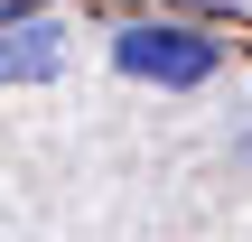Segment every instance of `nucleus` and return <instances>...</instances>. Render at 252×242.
<instances>
[{"label": "nucleus", "instance_id": "obj_1", "mask_svg": "<svg viewBox=\"0 0 252 242\" xmlns=\"http://www.w3.org/2000/svg\"><path fill=\"white\" fill-rule=\"evenodd\" d=\"M112 65H122L131 84L196 93V84L224 65V47H215L206 28H187V19H122V28H112Z\"/></svg>", "mask_w": 252, "mask_h": 242}, {"label": "nucleus", "instance_id": "obj_4", "mask_svg": "<svg viewBox=\"0 0 252 242\" xmlns=\"http://www.w3.org/2000/svg\"><path fill=\"white\" fill-rule=\"evenodd\" d=\"M178 9H243V0H178Z\"/></svg>", "mask_w": 252, "mask_h": 242}, {"label": "nucleus", "instance_id": "obj_2", "mask_svg": "<svg viewBox=\"0 0 252 242\" xmlns=\"http://www.w3.org/2000/svg\"><path fill=\"white\" fill-rule=\"evenodd\" d=\"M65 65V19H19V28H0V84H47Z\"/></svg>", "mask_w": 252, "mask_h": 242}, {"label": "nucleus", "instance_id": "obj_5", "mask_svg": "<svg viewBox=\"0 0 252 242\" xmlns=\"http://www.w3.org/2000/svg\"><path fill=\"white\" fill-rule=\"evenodd\" d=\"M19 9H56V0H19Z\"/></svg>", "mask_w": 252, "mask_h": 242}, {"label": "nucleus", "instance_id": "obj_3", "mask_svg": "<svg viewBox=\"0 0 252 242\" xmlns=\"http://www.w3.org/2000/svg\"><path fill=\"white\" fill-rule=\"evenodd\" d=\"M19 19H37V9H19V0H0V28H19Z\"/></svg>", "mask_w": 252, "mask_h": 242}]
</instances>
